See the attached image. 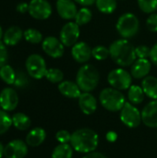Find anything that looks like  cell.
Instances as JSON below:
<instances>
[{
    "label": "cell",
    "mask_w": 157,
    "mask_h": 158,
    "mask_svg": "<svg viewBox=\"0 0 157 158\" xmlns=\"http://www.w3.org/2000/svg\"><path fill=\"white\" fill-rule=\"evenodd\" d=\"M78 103L81 112L87 116L93 114L97 109V100L91 93L82 92L78 98Z\"/></svg>",
    "instance_id": "obj_18"
},
{
    "label": "cell",
    "mask_w": 157,
    "mask_h": 158,
    "mask_svg": "<svg viewBox=\"0 0 157 158\" xmlns=\"http://www.w3.org/2000/svg\"><path fill=\"white\" fill-rule=\"evenodd\" d=\"M70 144L72 148L81 154L94 152L99 144V136L96 131L89 128H82L71 133Z\"/></svg>",
    "instance_id": "obj_2"
},
{
    "label": "cell",
    "mask_w": 157,
    "mask_h": 158,
    "mask_svg": "<svg viewBox=\"0 0 157 158\" xmlns=\"http://www.w3.org/2000/svg\"><path fill=\"white\" fill-rule=\"evenodd\" d=\"M93 48L85 42H78L71 48V56L73 59L81 64H86L92 57Z\"/></svg>",
    "instance_id": "obj_14"
},
{
    "label": "cell",
    "mask_w": 157,
    "mask_h": 158,
    "mask_svg": "<svg viewBox=\"0 0 157 158\" xmlns=\"http://www.w3.org/2000/svg\"><path fill=\"white\" fill-rule=\"evenodd\" d=\"M75 3L82 6H90L93 4H95L96 0H74Z\"/></svg>",
    "instance_id": "obj_43"
},
{
    "label": "cell",
    "mask_w": 157,
    "mask_h": 158,
    "mask_svg": "<svg viewBox=\"0 0 157 158\" xmlns=\"http://www.w3.org/2000/svg\"><path fill=\"white\" fill-rule=\"evenodd\" d=\"M121 122L131 129L137 128L143 122L142 120V112L135 106V105L126 102L122 109L120 110L119 115Z\"/></svg>",
    "instance_id": "obj_8"
},
{
    "label": "cell",
    "mask_w": 157,
    "mask_h": 158,
    "mask_svg": "<svg viewBox=\"0 0 157 158\" xmlns=\"http://www.w3.org/2000/svg\"><path fill=\"white\" fill-rule=\"evenodd\" d=\"M52 6L47 0H31L29 3L28 13L35 19H47L52 15Z\"/></svg>",
    "instance_id": "obj_10"
},
{
    "label": "cell",
    "mask_w": 157,
    "mask_h": 158,
    "mask_svg": "<svg viewBox=\"0 0 157 158\" xmlns=\"http://www.w3.org/2000/svg\"><path fill=\"white\" fill-rule=\"evenodd\" d=\"M73 151L70 143H59L53 150L51 158H72Z\"/></svg>",
    "instance_id": "obj_25"
},
{
    "label": "cell",
    "mask_w": 157,
    "mask_h": 158,
    "mask_svg": "<svg viewBox=\"0 0 157 158\" xmlns=\"http://www.w3.org/2000/svg\"><path fill=\"white\" fill-rule=\"evenodd\" d=\"M17 11L21 13V14H25L26 12L29 11V4L25 3V2H21L17 6Z\"/></svg>",
    "instance_id": "obj_41"
},
{
    "label": "cell",
    "mask_w": 157,
    "mask_h": 158,
    "mask_svg": "<svg viewBox=\"0 0 157 158\" xmlns=\"http://www.w3.org/2000/svg\"><path fill=\"white\" fill-rule=\"evenodd\" d=\"M46 139V131L41 127L31 129L26 135L25 142L30 147H38L43 143Z\"/></svg>",
    "instance_id": "obj_20"
},
{
    "label": "cell",
    "mask_w": 157,
    "mask_h": 158,
    "mask_svg": "<svg viewBox=\"0 0 157 158\" xmlns=\"http://www.w3.org/2000/svg\"><path fill=\"white\" fill-rule=\"evenodd\" d=\"M118 133L114 131H109L106 135H105V138H106V141L109 142V143H115L117 140H118Z\"/></svg>",
    "instance_id": "obj_40"
},
{
    "label": "cell",
    "mask_w": 157,
    "mask_h": 158,
    "mask_svg": "<svg viewBox=\"0 0 157 158\" xmlns=\"http://www.w3.org/2000/svg\"><path fill=\"white\" fill-rule=\"evenodd\" d=\"M95 5L97 9L103 14H112L118 6L117 0H96Z\"/></svg>",
    "instance_id": "obj_26"
},
{
    "label": "cell",
    "mask_w": 157,
    "mask_h": 158,
    "mask_svg": "<svg viewBox=\"0 0 157 158\" xmlns=\"http://www.w3.org/2000/svg\"><path fill=\"white\" fill-rule=\"evenodd\" d=\"M99 81V71L92 64L82 65L79 69L76 75V82L82 92H93L98 86Z\"/></svg>",
    "instance_id": "obj_3"
},
{
    "label": "cell",
    "mask_w": 157,
    "mask_h": 158,
    "mask_svg": "<svg viewBox=\"0 0 157 158\" xmlns=\"http://www.w3.org/2000/svg\"><path fill=\"white\" fill-rule=\"evenodd\" d=\"M142 88L145 95L152 100L157 99V78L148 75L142 81Z\"/></svg>",
    "instance_id": "obj_22"
},
{
    "label": "cell",
    "mask_w": 157,
    "mask_h": 158,
    "mask_svg": "<svg viewBox=\"0 0 157 158\" xmlns=\"http://www.w3.org/2000/svg\"><path fill=\"white\" fill-rule=\"evenodd\" d=\"M107 81L111 87L119 91H125L132 85V76L126 69L118 68L108 73Z\"/></svg>",
    "instance_id": "obj_7"
},
{
    "label": "cell",
    "mask_w": 157,
    "mask_h": 158,
    "mask_svg": "<svg viewBox=\"0 0 157 158\" xmlns=\"http://www.w3.org/2000/svg\"><path fill=\"white\" fill-rule=\"evenodd\" d=\"M0 79L8 85L14 84L15 79H16V72L14 69L7 64L1 67L0 68Z\"/></svg>",
    "instance_id": "obj_28"
},
{
    "label": "cell",
    "mask_w": 157,
    "mask_h": 158,
    "mask_svg": "<svg viewBox=\"0 0 157 158\" xmlns=\"http://www.w3.org/2000/svg\"><path fill=\"white\" fill-rule=\"evenodd\" d=\"M19 99L18 93L10 88L6 87L4 88L0 92V107L1 109L6 111V112H11L14 111L18 105H19Z\"/></svg>",
    "instance_id": "obj_13"
},
{
    "label": "cell",
    "mask_w": 157,
    "mask_h": 158,
    "mask_svg": "<svg viewBox=\"0 0 157 158\" xmlns=\"http://www.w3.org/2000/svg\"><path fill=\"white\" fill-rule=\"evenodd\" d=\"M80 34V25H78L75 21H69L62 27L59 33V39L65 47H72L78 43Z\"/></svg>",
    "instance_id": "obj_9"
},
{
    "label": "cell",
    "mask_w": 157,
    "mask_h": 158,
    "mask_svg": "<svg viewBox=\"0 0 157 158\" xmlns=\"http://www.w3.org/2000/svg\"><path fill=\"white\" fill-rule=\"evenodd\" d=\"M151 68L152 62L148 58H137L130 66V74L134 79H144L149 75Z\"/></svg>",
    "instance_id": "obj_16"
},
{
    "label": "cell",
    "mask_w": 157,
    "mask_h": 158,
    "mask_svg": "<svg viewBox=\"0 0 157 158\" xmlns=\"http://www.w3.org/2000/svg\"><path fill=\"white\" fill-rule=\"evenodd\" d=\"M143 123L149 128H157V99L149 102L142 110Z\"/></svg>",
    "instance_id": "obj_17"
},
{
    "label": "cell",
    "mask_w": 157,
    "mask_h": 158,
    "mask_svg": "<svg viewBox=\"0 0 157 158\" xmlns=\"http://www.w3.org/2000/svg\"><path fill=\"white\" fill-rule=\"evenodd\" d=\"M4 149H5V146H4L3 143L0 142V158H2L4 156Z\"/></svg>",
    "instance_id": "obj_44"
},
{
    "label": "cell",
    "mask_w": 157,
    "mask_h": 158,
    "mask_svg": "<svg viewBox=\"0 0 157 158\" xmlns=\"http://www.w3.org/2000/svg\"><path fill=\"white\" fill-rule=\"evenodd\" d=\"M82 158H107L104 154L99 153V152H92L89 154H86Z\"/></svg>",
    "instance_id": "obj_42"
},
{
    "label": "cell",
    "mask_w": 157,
    "mask_h": 158,
    "mask_svg": "<svg viewBox=\"0 0 157 158\" xmlns=\"http://www.w3.org/2000/svg\"><path fill=\"white\" fill-rule=\"evenodd\" d=\"M146 26L149 31L157 32V13H152L146 19Z\"/></svg>",
    "instance_id": "obj_37"
},
{
    "label": "cell",
    "mask_w": 157,
    "mask_h": 158,
    "mask_svg": "<svg viewBox=\"0 0 157 158\" xmlns=\"http://www.w3.org/2000/svg\"><path fill=\"white\" fill-rule=\"evenodd\" d=\"M43 51L52 58H59L64 55L65 45L60 39L55 36H47L42 42Z\"/></svg>",
    "instance_id": "obj_11"
},
{
    "label": "cell",
    "mask_w": 157,
    "mask_h": 158,
    "mask_svg": "<svg viewBox=\"0 0 157 158\" xmlns=\"http://www.w3.org/2000/svg\"><path fill=\"white\" fill-rule=\"evenodd\" d=\"M8 58L7 49L6 45L4 44V42L0 41V68L6 64Z\"/></svg>",
    "instance_id": "obj_38"
},
{
    "label": "cell",
    "mask_w": 157,
    "mask_h": 158,
    "mask_svg": "<svg viewBox=\"0 0 157 158\" xmlns=\"http://www.w3.org/2000/svg\"><path fill=\"white\" fill-rule=\"evenodd\" d=\"M110 57L120 67H130L137 59L135 47L128 39H118L109 46Z\"/></svg>",
    "instance_id": "obj_1"
},
{
    "label": "cell",
    "mask_w": 157,
    "mask_h": 158,
    "mask_svg": "<svg viewBox=\"0 0 157 158\" xmlns=\"http://www.w3.org/2000/svg\"><path fill=\"white\" fill-rule=\"evenodd\" d=\"M140 9L146 13L152 14L157 11V0H137Z\"/></svg>",
    "instance_id": "obj_32"
},
{
    "label": "cell",
    "mask_w": 157,
    "mask_h": 158,
    "mask_svg": "<svg viewBox=\"0 0 157 158\" xmlns=\"http://www.w3.org/2000/svg\"><path fill=\"white\" fill-rule=\"evenodd\" d=\"M25 67L29 76L35 80H41L45 77L47 67L44 58L38 54L30 55L25 62Z\"/></svg>",
    "instance_id": "obj_6"
},
{
    "label": "cell",
    "mask_w": 157,
    "mask_h": 158,
    "mask_svg": "<svg viewBox=\"0 0 157 158\" xmlns=\"http://www.w3.org/2000/svg\"><path fill=\"white\" fill-rule=\"evenodd\" d=\"M12 126V118L8 113L3 109H0V135L5 134Z\"/></svg>",
    "instance_id": "obj_30"
},
{
    "label": "cell",
    "mask_w": 157,
    "mask_h": 158,
    "mask_svg": "<svg viewBox=\"0 0 157 158\" xmlns=\"http://www.w3.org/2000/svg\"><path fill=\"white\" fill-rule=\"evenodd\" d=\"M118 34L123 39H131L137 35L140 30V21L136 15L130 12L122 14L116 24Z\"/></svg>",
    "instance_id": "obj_5"
},
{
    "label": "cell",
    "mask_w": 157,
    "mask_h": 158,
    "mask_svg": "<svg viewBox=\"0 0 157 158\" xmlns=\"http://www.w3.org/2000/svg\"><path fill=\"white\" fill-rule=\"evenodd\" d=\"M23 38L30 44H38L43 41V34L40 31L33 28H29L23 31Z\"/></svg>",
    "instance_id": "obj_27"
},
{
    "label": "cell",
    "mask_w": 157,
    "mask_h": 158,
    "mask_svg": "<svg viewBox=\"0 0 157 158\" xmlns=\"http://www.w3.org/2000/svg\"><path fill=\"white\" fill-rule=\"evenodd\" d=\"M23 38V31L18 26H11L6 30L3 35V42L6 45H17Z\"/></svg>",
    "instance_id": "obj_21"
},
{
    "label": "cell",
    "mask_w": 157,
    "mask_h": 158,
    "mask_svg": "<svg viewBox=\"0 0 157 158\" xmlns=\"http://www.w3.org/2000/svg\"><path fill=\"white\" fill-rule=\"evenodd\" d=\"M99 101L102 106L110 112L120 111L127 102L121 91L113 87L103 89L99 94Z\"/></svg>",
    "instance_id": "obj_4"
},
{
    "label": "cell",
    "mask_w": 157,
    "mask_h": 158,
    "mask_svg": "<svg viewBox=\"0 0 157 158\" xmlns=\"http://www.w3.org/2000/svg\"><path fill=\"white\" fill-rule=\"evenodd\" d=\"M135 52L137 58H148L150 56L151 48L147 45L141 44L135 47Z\"/></svg>",
    "instance_id": "obj_35"
},
{
    "label": "cell",
    "mask_w": 157,
    "mask_h": 158,
    "mask_svg": "<svg viewBox=\"0 0 157 158\" xmlns=\"http://www.w3.org/2000/svg\"><path fill=\"white\" fill-rule=\"evenodd\" d=\"M45 78L48 81L52 83H60L63 81L64 79V73L61 69L56 68H51L48 69L45 74Z\"/></svg>",
    "instance_id": "obj_31"
},
{
    "label": "cell",
    "mask_w": 157,
    "mask_h": 158,
    "mask_svg": "<svg viewBox=\"0 0 157 158\" xmlns=\"http://www.w3.org/2000/svg\"><path fill=\"white\" fill-rule=\"evenodd\" d=\"M92 17H93V13L91 9L88 8L87 6H84L78 10L77 15L74 19L78 25L82 26V25H86L87 23H89L92 19Z\"/></svg>",
    "instance_id": "obj_29"
},
{
    "label": "cell",
    "mask_w": 157,
    "mask_h": 158,
    "mask_svg": "<svg viewBox=\"0 0 157 158\" xmlns=\"http://www.w3.org/2000/svg\"><path fill=\"white\" fill-rule=\"evenodd\" d=\"M150 61L154 64L157 66V43H155L153 47L151 48V52H150Z\"/></svg>",
    "instance_id": "obj_39"
},
{
    "label": "cell",
    "mask_w": 157,
    "mask_h": 158,
    "mask_svg": "<svg viewBox=\"0 0 157 158\" xmlns=\"http://www.w3.org/2000/svg\"><path fill=\"white\" fill-rule=\"evenodd\" d=\"M58 91L62 95L70 99H78L82 93L77 82L71 81H63L58 83Z\"/></svg>",
    "instance_id": "obj_19"
},
{
    "label": "cell",
    "mask_w": 157,
    "mask_h": 158,
    "mask_svg": "<svg viewBox=\"0 0 157 158\" xmlns=\"http://www.w3.org/2000/svg\"><path fill=\"white\" fill-rule=\"evenodd\" d=\"M3 35H4V32H3V30H2V28L0 26V41L3 39Z\"/></svg>",
    "instance_id": "obj_45"
},
{
    "label": "cell",
    "mask_w": 157,
    "mask_h": 158,
    "mask_svg": "<svg viewBox=\"0 0 157 158\" xmlns=\"http://www.w3.org/2000/svg\"><path fill=\"white\" fill-rule=\"evenodd\" d=\"M28 82H29V80L24 72H22V71L16 72V79H15V82H14V85L16 87L23 88L28 84Z\"/></svg>",
    "instance_id": "obj_36"
},
{
    "label": "cell",
    "mask_w": 157,
    "mask_h": 158,
    "mask_svg": "<svg viewBox=\"0 0 157 158\" xmlns=\"http://www.w3.org/2000/svg\"><path fill=\"white\" fill-rule=\"evenodd\" d=\"M12 125L19 131H24L30 129L31 125V118L22 112L15 113L12 117Z\"/></svg>",
    "instance_id": "obj_23"
},
{
    "label": "cell",
    "mask_w": 157,
    "mask_h": 158,
    "mask_svg": "<svg viewBox=\"0 0 157 158\" xmlns=\"http://www.w3.org/2000/svg\"><path fill=\"white\" fill-rule=\"evenodd\" d=\"M56 11L63 19L70 20L75 19L78 8L74 0H56Z\"/></svg>",
    "instance_id": "obj_15"
},
{
    "label": "cell",
    "mask_w": 157,
    "mask_h": 158,
    "mask_svg": "<svg viewBox=\"0 0 157 158\" xmlns=\"http://www.w3.org/2000/svg\"><path fill=\"white\" fill-rule=\"evenodd\" d=\"M92 55L94 59L97 61H103L105 60L108 56H110L109 48L104 46V45H96L92 50Z\"/></svg>",
    "instance_id": "obj_33"
},
{
    "label": "cell",
    "mask_w": 157,
    "mask_h": 158,
    "mask_svg": "<svg viewBox=\"0 0 157 158\" xmlns=\"http://www.w3.org/2000/svg\"><path fill=\"white\" fill-rule=\"evenodd\" d=\"M145 94L142 88V86L139 85H131L128 89V99L129 102L133 105H140L144 100Z\"/></svg>",
    "instance_id": "obj_24"
},
{
    "label": "cell",
    "mask_w": 157,
    "mask_h": 158,
    "mask_svg": "<svg viewBox=\"0 0 157 158\" xmlns=\"http://www.w3.org/2000/svg\"><path fill=\"white\" fill-rule=\"evenodd\" d=\"M28 144L22 140H12L4 149V156L6 158H24L28 155Z\"/></svg>",
    "instance_id": "obj_12"
},
{
    "label": "cell",
    "mask_w": 157,
    "mask_h": 158,
    "mask_svg": "<svg viewBox=\"0 0 157 158\" xmlns=\"http://www.w3.org/2000/svg\"><path fill=\"white\" fill-rule=\"evenodd\" d=\"M56 139L59 143H70L71 133L66 130H60L56 133Z\"/></svg>",
    "instance_id": "obj_34"
}]
</instances>
